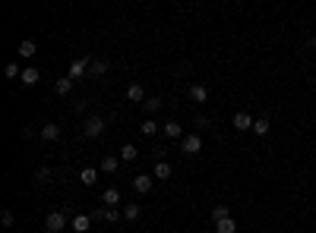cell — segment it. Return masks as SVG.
Instances as JSON below:
<instances>
[{
  "mask_svg": "<svg viewBox=\"0 0 316 233\" xmlns=\"http://www.w3.org/2000/svg\"><path fill=\"white\" fill-rule=\"evenodd\" d=\"M181 151L187 154V158L199 154V151H202V136H199V133H187L184 139H181Z\"/></svg>",
  "mask_w": 316,
  "mask_h": 233,
  "instance_id": "cell-1",
  "label": "cell"
},
{
  "mask_svg": "<svg viewBox=\"0 0 316 233\" xmlns=\"http://www.w3.org/2000/svg\"><path fill=\"white\" fill-rule=\"evenodd\" d=\"M66 224H70V221H66L63 211H48V214H45V230H48V233H61Z\"/></svg>",
  "mask_w": 316,
  "mask_h": 233,
  "instance_id": "cell-2",
  "label": "cell"
},
{
  "mask_svg": "<svg viewBox=\"0 0 316 233\" xmlns=\"http://www.w3.org/2000/svg\"><path fill=\"white\" fill-rule=\"evenodd\" d=\"M101 133H105V120H101V117H89V120H85V126H82L85 139H98Z\"/></svg>",
  "mask_w": 316,
  "mask_h": 233,
  "instance_id": "cell-3",
  "label": "cell"
},
{
  "mask_svg": "<svg viewBox=\"0 0 316 233\" xmlns=\"http://www.w3.org/2000/svg\"><path fill=\"white\" fill-rule=\"evenodd\" d=\"M152 186H155V177H152V174H139V177H133V189H136V192L149 195V192H152Z\"/></svg>",
  "mask_w": 316,
  "mask_h": 233,
  "instance_id": "cell-4",
  "label": "cell"
},
{
  "mask_svg": "<svg viewBox=\"0 0 316 233\" xmlns=\"http://www.w3.org/2000/svg\"><path fill=\"white\" fill-rule=\"evenodd\" d=\"M231 123H234V129H237V133H247V129H253V123H256V117H250V114H247V110H237Z\"/></svg>",
  "mask_w": 316,
  "mask_h": 233,
  "instance_id": "cell-5",
  "label": "cell"
},
{
  "mask_svg": "<svg viewBox=\"0 0 316 233\" xmlns=\"http://www.w3.org/2000/svg\"><path fill=\"white\" fill-rule=\"evenodd\" d=\"M38 136H41L45 142H57V139L63 136V126H57V123H45V126L38 129Z\"/></svg>",
  "mask_w": 316,
  "mask_h": 233,
  "instance_id": "cell-6",
  "label": "cell"
},
{
  "mask_svg": "<svg viewBox=\"0 0 316 233\" xmlns=\"http://www.w3.org/2000/svg\"><path fill=\"white\" fill-rule=\"evenodd\" d=\"M92 214H73V221H70V227L76 230V233H89L92 230Z\"/></svg>",
  "mask_w": 316,
  "mask_h": 233,
  "instance_id": "cell-7",
  "label": "cell"
},
{
  "mask_svg": "<svg viewBox=\"0 0 316 233\" xmlns=\"http://www.w3.org/2000/svg\"><path fill=\"white\" fill-rule=\"evenodd\" d=\"M101 205H105V208H117V205H121V189L108 186L105 192H101Z\"/></svg>",
  "mask_w": 316,
  "mask_h": 233,
  "instance_id": "cell-8",
  "label": "cell"
},
{
  "mask_svg": "<svg viewBox=\"0 0 316 233\" xmlns=\"http://www.w3.org/2000/svg\"><path fill=\"white\" fill-rule=\"evenodd\" d=\"M161 133H165L168 139H184V136H187V133H184V126L177 123V120H168V123L161 126Z\"/></svg>",
  "mask_w": 316,
  "mask_h": 233,
  "instance_id": "cell-9",
  "label": "cell"
},
{
  "mask_svg": "<svg viewBox=\"0 0 316 233\" xmlns=\"http://www.w3.org/2000/svg\"><path fill=\"white\" fill-rule=\"evenodd\" d=\"M89 63H92L89 57H76L73 63H70V79H79V76H82L85 70H89Z\"/></svg>",
  "mask_w": 316,
  "mask_h": 233,
  "instance_id": "cell-10",
  "label": "cell"
},
{
  "mask_svg": "<svg viewBox=\"0 0 316 233\" xmlns=\"http://www.w3.org/2000/svg\"><path fill=\"white\" fill-rule=\"evenodd\" d=\"M126 101H146V89L139 82H130L126 85Z\"/></svg>",
  "mask_w": 316,
  "mask_h": 233,
  "instance_id": "cell-11",
  "label": "cell"
},
{
  "mask_svg": "<svg viewBox=\"0 0 316 233\" xmlns=\"http://www.w3.org/2000/svg\"><path fill=\"white\" fill-rule=\"evenodd\" d=\"M108 73V60H101V57H95L89 63V76H95V79H101V76Z\"/></svg>",
  "mask_w": 316,
  "mask_h": 233,
  "instance_id": "cell-12",
  "label": "cell"
},
{
  "mask_svg": "<svg viewBox=\"0 0 316 233\" xmlns=\"http://www.w3.org/2000/svg\"><path fill=\"white\" fill-rule=\"evenodd\" d=\"M190 98L196 101V104H206V101H209V89H206V85H199V82H196L193 89H190Z\"/></svg>",
  "mask_w": 316,
  "mask_h": 233,
  "instance_id": "cell-13",
  "label": "cell"
},
{
  "mask_svg": "<svg viewBox=\"0 0 316 233\" xmlns=\"http://www.w3.org/2000/svg\"><path fill=\"white\" fill-rule=\"evenodd\" d=\"M38 79H41V73L35 70V66H25V70H22V85H38Z\"/></svg>",
  "mask_w": 316,
  "mask_h": 233,
  "instance_id": "cell-14",
  "label": "cell"
},
{
  "mask_svg": "<svg viewBox=\"0 0 316 233\" xmlns=\"http://www.w3.org/2000/svg\"><path fill=\"white\" fill-rule=\"evenodd\" d=\"M73 82H76V79H70V76H61V79L54 82V92H57V94H70V92H73Z\"/></svg>",
  "mask_w": 316,
  "mask_h": 233,
  "instance_id": "cell-15",
  "label": "cell"
},
{
  "mask_svg": "<svg viewBox=\"0 0 316 233\" xmlns=\"http://www.w3.org/2000/svg\"><path fill=\"white\" fill-rule=\"evenodd\" d=\"M152 177H155V180H171V164H168V161H155Z\"/></svg>",
  "mask_w": 316,
  "mask_h": 233,
  "instance_id": "cell-16",
  "label": "cell"
},
{
  "mask_svg": "<svg viewBox=\"0 0 316 233\" xmlns=\"http://www.w3.org/2000/svg\"><path fill=\"white\" fill-rule=\"evenodd\" d=\"M79 183H82V186H95V183H98V170H95V167H85L82 174H79Z\"/></svg>",
  "mask_w": 316,
  "mask_h": 233,
  "instance_id": "cell-17",
  "label": "cell"
},
{
  "mask_svg": "<svg viewBox=\"0 0 316 233\" xmlns=\"http://www.w3.org/2000/svg\"><path fill=\"white\" fill-rule=\"evenodd\" d=\"M215 233H237V221L234 218H225L215 224Z\"/></svg>",
  "mask_w": 316,
  "mask_h": 233,
  "instance_id": "cell-18",
  "label": "cell"
},
{
  "mask_svg": "<svg viewBox=\"0 0 316 233\" xmlns=\"http://www.w3.org/2000/svg\"><path fill=\"white\" fill-rule=\"evenodd\" d=\"M136 158H139V148H136V145H130V142H126L124 148H121V161H126V164H130V161H136Z\"/></svg>",
  "mask_w": 316,
  "mask_h": 233,
  "instance_id": "cell-19",
  "label": "cell"
},
{
  "mask_svg": "<svg viewBox=\"0 0 316 233\" xmlns=\"http://www.w3.org/2000/svg\"><path fill=\"white\" fill-rule=\"evenodd\" d=\"M117 167H121V161H117L114 154H108V158H101V170H105V174H117Z\"/></svg>",
  "mask_w": 316,
  "mask_h": 233,
  "instance_id": "cell-20",
  "label": "cell"
},
{
  "mask_svg": "<svg viewBox=\"0 0 316 233\" xmlns=\"http://www.w3.org/2000/svg\"><path fill=\"white\" fill-rule=\"evenodd\" d=\"M269 129H272V123L266 117H256V123H253V133L256 136H269Z\"/></svg>",
  "mask_w": 316,
  "mask_h": 233,
  "instance_id": "cell-21",
  "label": "cell"
},
{
  "mask_svg": "<svg viewBox=\"0 0 316 233\" xmlns=\"http://www.w3.org/2000/svg\"><path fill=\"white\" fill-rule=\"evenodd\" d=\"M225 218H231V208H228V205H215V208H212V221H225Z\"/></svg>",
  "mask_w": 316,
  "mask_h": 233,
  "instance_id": "cell-22",
  "label": "cell"
},
{
  "mask_svg": "<svg viewBox=\"0 0 316 233\" xmlns=\"http://www.w3.org/2000/svg\"><path fill=\"white\" fill-rule=\"evenodd\" d=\"M35 41H19V57H25V60H29V57H35Z\"/></svg>",
  "mask_w": 316,
  "mask_h": 233,
  "instance_id": "cell-23",
  "label": "cell"
},
{
  "mask_svg": "<svg viewBox=\"0 0 316 233\" xmlns=\"http://www.w3.org/2000/svg\"><path fill=\"white\" fill-rule=\"evenodd\" d=\"M158 129H161V126L155 123V120H149V117H146V120H142V126H139V133H142V136H155Z\"/></svg>",
  "mask_w": 316,
  "mask_h": 233,
  "instance_id": "cell-24",
  "label": "cell"
},
{
  "mask_svg": "<svg viewBox=\"0 0 316 233\" xmlns=\"http://www.w3.org/2000/svg\"><path fill=\"white\" fill-rule=\"evenodd\" d=\"M139 214H142V208H139V205H136V202L124 205V218H126V221H136V218H139Z\"/></svg>",
  "mask_w": 316,
  "mask_h": 233,
  "instance_id": "cell-25",
  "label": "cell"
},
{
  "mask_svg": "<svg viewBox=\"0 0 316 233\" xmlns=\"http://www.w3.org/2000/svg\"><path fill=\"white\" fill-rule=\"evenodd\" d=\"M142 104H146V114H155V110L165 107V101H161V98H146Z\"/></svg>",
  "mask_w": 316,
  "mask_h": 233,
  "instance_id": "cell-26",
  "label": "cell"
},
{
  "mask_svg": "<svg viewBox=\"0 0 316 233\" xmlns=\"http://www.w3.org/2000/svg\"><path fill=\"white\" fill-rule=\"evenodd\" d=\"M3 76H6V79H22V70H19V66H16V63H6Z\"/></svg>",
  "mask_w": 316,
  "mask_h": 233,
  "instance_id": "cell-27",
  "label": "cell"
},
{
  "mask_svg": "<svg viewBox=\"0 0 316 233\" xmlns=\"http://www.w3.org/2000/svg\"><path fill=\"white\" fill-rule=\"evenodd\" d=\"M35 183H51V170L48 167H38L35 170Z\"/></svg>",
  "mask_w": 316,
  "mask_h": 233,
  "instance_id": "cell-28",
  "label": "cell"
},
{
  "mask_svg": "<svg viewBox=\"0 0 316 233\" xmlns=\"http://www.w3.org/2000/svg\"><path fill=\"white\" fill-rule=\"evenodd\" d=\"M121 214H124L121 208H108V211H105V221H108V224H117V221H121Z\"/></svg>",
  "mask_w": 316,
  "mask_h": 233,
  "instance_id": "cell-29",
  "label": "cell"
},
{
  "mask_svg": "<svg viewBox=\"0 0 316 233\" xmlns=\"http://www.w3.org/2000/svg\"><path fill=\"white\" fill-rule=\"evenodd\" d=\"M0 224H3V227H13V224H16V218H13V211H10V208L0 214Z\"/></svg>",
  "mask_w": 316,
  "mask_h": 233,
  "instance_id": "cell-30",
  "label": "cell"
},
{
  "mask_svg": "<svg viewBox=\"0 0 316 233\" xmlns=\"http://www.w3.org/2000/svg\"><path fill=\"white\" fill-rule=\"evenodd\" d=\"M199 129H209V117H196V133H199Z\"/></svg>",
  "mask_w": 316,
  "mask_h": 233,
  "instance_id": "cell-31",
  "label": "cell"
},
{
  "mask_svg": "<svg viewBox=\"0 0 316 233\" xmlns=\"http://www.w3.org/2000/svg\"><path fill=\"white\" fill-rule=\"evenodd\" d=\"M6 233H13V230H6Z\"/></svg>",
  "mask_w": 316,
  "mask_h": 233,
  "instance_id": "cell-32",
  "label": "cell"
},
{
  "mask_svg": "<svg viewBox=\"0 0 316 233\" xmlns=\"http://www.w3.org/2000/svg\"><path fill=\"white\" fill-rule=\"evenodd\" d=\"M313 45H316V38H313Z\"/></svg>",
  "mask_w": 316,
  "mask_h": 233,
  "instance_id": "cell-33",
  "label": "cell"
}]
</instances>
